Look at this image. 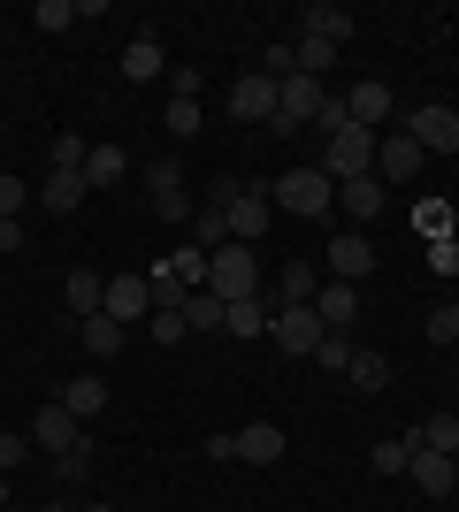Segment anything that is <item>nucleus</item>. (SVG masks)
<instances>
[{
    "label": "nucleus",
    "instance_id": "nucleus-1",
    "mask_svg": "<svg viewBox=\"0 0 459 512\" xmlns=\"http://www.w3.org/2000/svg\"><path fill=\"white\" fill-rule=\"evenodd\" d=\"M261 283H268V268H261V253L253 245H222V253H207V291H215L222 306H238V299H261Z\"/></svg>",
    "mask_w": 459,
    "mask_h": 512
},
{
    "label": "nucleus",
    "instance_id": "nucleus-2",
    "mask_svg": "<svg viewBox=\"0 0 459 512\" xmlns=\"http://www.w3.org/2000/svg\"><path fill=\"white\" fill-rule=\"evenodd\" d=\"M314 169L329 176V184H352V176H375V130H337V138H329L322 146V161H314Z\"/></svg>",
    "mask_w": 459,
    "mask_h": 512
},
{
    "label": "nucleus",
    "instance_id": "nucleus-3",
    "mask_svg": "<svg viewBox=\"0 0 459 512\" xmlns=\"http://www.w3.org/2000/svg\"><path fill=\"white\" fill-rule=\"evenodd\" d=\"M268 199L314 222V214H329V207H337V184H329L322 169H284V176H276V184H268Z\"/></svg>",
    "mask_w": 459,
    "mask_h": 512
},
{
    "label": "nucleus",
    "instance_id": "nucleus-4",
    "mask_svg": "<svg viewBox=\"0 0 459 512\" xmlns=\"http://www.w3.org/2000/svg\"><path fill=\"white\" fill-rule=\"evenodd\" d=\"M222 214H230L238 245H261L268 222H276V199H268V184H238V192H222Z\"/></svg>",
    "mask_w": 459,
    "mask_h": 512
},
{
    "label": "nucleus",
    "instance_id": "nucleus-5",
    "mask_svg": "<svg viewBox=\"0 0 459 512\" xmlns=\"http://www.w3.org/2000/svg\"><path fill=\"white\" fill-rule=\"evenodd\" d=\"M322 100H329V85H314V77H299V69H291L284 85H276V115H268V130H306L314 123V115H322Z\"/></svg>",
    "mask_w": 459,
    "mask_h": 512
},
{
    "label": "nucleus",
    "instance_id": "nucleus-6",
    "mask_svg": "<svg viewBox=\"0 0 459 512\" xmlns=\"http://www.w3.org/2000/svg\"><path fill=\"white\" fill-rule=\"evenodd\" d=\"M215 459H238V467H276L284 459V428L276 421H253V428H238V436H215Z\"/></svg>",
    "mask_w": 459,
    "mask_h": 512
},
{
    "label": "nucleus",
    "instance_id": "nucleus-7",
    "mask_svg": "<svg viewBox=\"0 0 459 512\" xmlns=\"http://www.w3.org/2000/svg\"><path fill=\"white\" fill-rule=\"evenodd\" d=\"M31 451H54V459H62V451H85V421H77L62 398H46L39 421H31Z\"/></svg>",
    "mask_w": 459,
    "mask_h": 512
},
{
    "label": "nucleus",
    "instance_id": "nucleus-8",
    "mask_svg": "<svg viewBox=\"0 0 459 512\" xmlns=\"http://www.w3.org/2000/svg\"><path fill=\"white\" fill-rule=\"evenodd\" d=\"M406 138H414L421 153H459V107H444V100L414 107V115H406Z\"/></svg>",
    "mask_w": 459,
    "mask_h": 512
},
{
    "label": "nucleus",
    "instance_id": "nucleus-9",
    "mask_svg": "<svg viewBox=\"0 0 459 512\" xmlns=\"http://www.w3.org/2000/svg\"><path fill=\"white\" fill-rule=\"evenodd\" d=\"M421 161H429V153H421L414 138H406V123H398L391 138H375V184H383V192H391V184H414V176H421Z\"/></svg>",
    "mask_w": 459,
    "mask_h": 512
},
{
    "label": "nucleus",
    "instance_id": "nucleus-10",
    "mask_svg": "<svg viewBox=\"0 0 459 512\" xmlns=\"http://www.w3.org/2000/svg\"><path fill=\"white\" fill-rule=\"evenodd\" d=\"M276 85H284V77H268V69L230 77V123H268V115H276Z\"/></svg>",
    "mask_w": 459,
    "mask_h": 512
},
{
    "label": "nucleus",
    "instance_id": "nucleus-11",
    "mask_svg": "<svg viewBox=\"0 0 459 512\" xmlns=\"http://www.w3.org/2000/svg\"><path fill=\"white\" fill-rule=\"evenodd\" d=\"M268 337L284 344L291 360H314V344H322L329 329H322V314H314V306H276V321H268Z\"/></svg>",
    "mask_w": 459,
    "mask_h": 512
},
{
    "label": "nucleus",
    "instance_id": "nucleus-12",
    "mask_svg": "<svg viewBox=\"0 0 459 512\" xmlns=\"http://www.w3.org/2000/svg\"><path fill=\"white\" fill-rule=\"evenodd\" d=\"M108 321H153V283H146V268H123V276H108V306H100Z\"/></svg>",
    "mask_w": 459,
    "mask_h": 512
},
{
    "label": "nucleus",
    "instance_id": "nucleus-13",
    "mask_svg": "<svg viewBox=\"0 0 459 512\" xmlns=\"http://www.w3.org/2000/svg\"><path fill=\"white\" fill-rule=\"evenodd\" d=\"M146 192H153V214H161V222H192V199H184V176H176V161L169 153H161V161H153L146 169Z\"/></svg>",
    "mask_w": 459,
    "mask_h": 512
},
{
    "label": "nucleus",
    "instance_id": "nucleus-14",
    "mask_svg": "<svg viewBox=\"0 0 459 512\" xmlns=\"http://www.w3.org/2000/svg\"><path fill=\"white\" fill-rule=\"evenodd\" d=\"M368 268H375L368 230H337V237H329V276H337V283H360Z\"/></svg>",
    "mask_w": 459,
    "mask_h": 512
},
{
    "label": "nucleus",
    "instance_id": "nucleus-15",
    "mask_svg": "<svg viewBox=\"0 0 459 512\" xmlns=\"http://www.w3.org/2000/svg\"><path fill=\"white\" fill-rule=\"evenodd\" d=\"M314 314H322V329H337V337H345L352 321H360V283H337V276H329L322 291H314Z\"/></svg>",
    "mask_w": 459,
    "mask_h": 512
},
{
    "label": "nucleus",
    "instance_id": "nucleus-16",
    "mask_svg": "<svg viewBox=\"0 0 459 512\" xmlns=\"http://www.w3.org/2000/svg\"><path fill=\"white\" fill-rule=\"evenodd\" d=\"M291 31H306V39H329V46H345L352 31H360V23H352L345 8H337V0H314V8H299V23H291Z\"/></svg>",
    "mask_w": 459,
    "mask_h": 512
},
{
    "label": "nucleus",
    "instance_id": "nucleus-17",
    "mask_svg": "<svg viewBox=\"0 0 459 512\" xmlns=\"http://www.w3.org/2000/svg\"><path fill=\"white\" fill-rule=\"evenodd\" d=\"M383 199H391V192H383L375 176H352V184H337V207L352 214V230H368L375 214H383Z\"/></svg>",
    "mask_w": 459,
    "mask_h": 512
},
{
    "label": "nucleus",
    "instance_id": "nucleus-18",
    "mask_svg": "<svg viewBox=\"0 0 459 512\" xmlns=\"http://www.w3.org/2000/svg\"><path fill=\"white\" fill-rule=\"evenodd\" d=\"M391 85H352L345 92V115H352V123H360V130H383V123H391Z\"/></svg>",
    "mask_w": 459,
    "mask_h": 512
},
{
    "label": "nucleus",
    "instance_id": "nucleus-19",
    "mask_svg": "<svg viewBox=\"0 0 459 512\" xmlns=\"http://www.w3.org/2000/svg\"><path fill=\"white\" fill-rule=\"evenodd\" d=\"M414 490H429V497H452V482H459V459H444V451H421L414 444Z\"/></svg>",
    "mask_w": 459,
    "mask_h": 512
},
{
    "label": "nucleus",
    "instance_id": "nucleus-20",
    "mask_svg": "<svg viewBox=\"0 0 459 512\" xmlns=\"http://www.w3.org/2000/svg\"><path fill=\"white\" fill-rule=\"evenodd\" d=\"M337 54H345V46H329V39H306V31H291V69H299V77H314V85H322L329 69H337Z\"/></svg>",
    "mask_w": 459,
    "mask_h": 512
},
{
    "label": "nucleus",
    "instance_id": "nucleus-21",
    "mask_svg": "<svg viewBox=\"0 0 459 512\" xmlns=\"http://www.w3.org/2000/svg\"><path fill=\"white\" fill-rule=\"evenodd\" d=\"M268 321H276V299H238V306H222V329L230 337H268Z\"/></svg>",
    "mask_w": 459,
    "mask_h": 512
},
{
    "label": "nucleus",
    "instance_id": "nucleus-22",
    "mask_svg": "<svg viewBox=\"0 0 459 512\" xmlns=\"http://www.w3.org/2000/svg\"><path fill=\"white\" fill-rule=\"evenodd\" d=\"M77 337H85V352H92V360H115L131 329H123V321H108V314H85V321H77Z\"/></svg>",
    "mask_w": 459,
    "mask_h": 512
},
{
    "label": "nucleus",
    "instance_id": "nucleus-23",
    "mask_svg": "<svg viewBox=\"0 0 459 512\" xmlns=\"http://www.w3.org/2000/svg\"><path fill=\"white\" fill-rule=\"evenodd\" d=\"M85 192H92V184H85V176H69V169H46V214H77V207H85Z\"/></svg>",
    "mask_w": 459,
    "mask_h": 512
},
{
    "label": "nucleus",
    "instance_id": "nucleus-24",
    "mask_svg": "<svg viewBox=\"0 0 459 512\" xmlns=\"http://www.w3.org/2000/svg\"><path fill=\"white\" fill-rule=\"evenodd\" d=\"M123 77H131V85H153V77H169L161 46H153V39H131V46H123Z\"/></svg>",
    "mask_w": 459,
    "mask_h": 512
},
{
    "label": "nucleus",
    "instance_id": "nucleus-25",
    "mask_svg": "<svg viewBox=\"0 0 459 512\" xmlns=\"http://www.w3.org/2000/svg\"><path fill=\"white\" fill-rule=\"evenodd\" d=\"M421 451H444V459H459V413H429V421L414 428Z\"/></svg>",
    "mask_w": 459,
    "mask_h": 512
},
{
    "label": "nucleus",
    "instance_id": "nucleus-26",
    "mask_svg": "<svg viewBox=\"0 0 459 512\" xmlns=\"http://www.w3.org/2000/svg\"><path fill=\"white\" fill-rule=\"evenodd\" d=\"M69 306H77V314H100V306H108V283H100V268H69Z\"/></svg>",
    "mask_w": 459,
    "mask_h": 512
},
{
    "label": "nucleus",
    "instance_id": "nucleus-27",
    "mask_svg": "<svg viewBox=\"0 0 459 512\" xmlns=\"http://www.w3.org/2000/svg\"><path fill=\"white\" fill-rule=\"evenodd\" d=\"M62 406L77 413V421H92V413L108 406V383H100V375H77V383H62Z\"/></svg>",
    "mask_w": 459,
    "mask_h": 512
},
{
    "label": "nucleus",
    "instance_id": "nucleus-28",
    "mask_svg": "<svg viewBox=\"0 0 459 512\" xmlns=\"http://www.w3.org/2000/svg\"><path fill=\"white\" fill-rule=\"evenodd\" d=\"M345 383H352V390H383V383H391V360H383V352H360V344H352Z\"/></svg>",
    "mask_w": 459,
    "mask_h": 512
},
{
    "label": "nucleus",
    "instance_id": "nucleus-29",
    "mask_svg": "<svg viewBox=\"0 0 459 512\" xmlns=\"http://www.w3.org/2000/svg\"><path fill=\"white\" fill-rule=\"evenodd\" d=\"M192 245H199V253H222V245H230V214H222V207H199L192 214Z\"/></svg>",
    "mask_w": 459,
    "mask_h": 512
},
{
    "label": "nucleus",
    "instance_id": "nucleus-30",
    "mask_svg": "<svg viewBox=\"0 0 459 512\" xmlns=\"http://www.w3.org/2000/svg\"><path fill=\"white\" fill-rule=\"evenodd\" d=\"M161 268H169V276L184 283V291H207V253H199V245H176V253L161 260Z\"/></svg>",
    "mask_w": 459,
    "mask_h": 512
},
{
    "label": "nucleus",
    "instance_id": "nucleus-31",
    "mask_svg": "<svg viewBox=\"0 0 459 512\" xmlns=\"http://www.w3.org/2000/svg\"><path fill=\"white\" fill-rule=\"evenodd\" d=\"M421 237H429V245H437V237H459V207L452 199H429V207H421Z\"/></svg>",
    "mask_w": 459,
    "mask_h": 512
},
{
    "label": "nucleus",
    "instance_id": "nucleus-32",
    "mask_svg": "<svg viewBox=\"0 0 459 512\" xmlns=\"http://www.w3.org/2000/svg\"><path fill=\"white\" fill-rule=\"evenodd\" d=\"M421 337H429V344H459V299L429 306V321H421Z\"/></svg>",
    "mask_w": 459,
    "mask_h": 512
},
{
    "label": "nucleus",
    "instance_id": "nucleus-33",
    "mask_svg": "<svg viewBox=\"0 0 459 512\" xmlns=\"http://www.w3.org/2000/svg\"><path fill=\"white\" fill-rule=\"evenodd\" d=\"M146 329H153V344H184V337H192L184 306H153V321H146Z\"/></svg>",
    "mask_w": 459,
    "mask_h": 512
},
{
    "label": "nucleus",
    "instance_id": "nucleus-34",
    "mask_svg": "<svg viewBox=\"0 0 459 512\" xmlns=\"http://www.w3.org/2000/svg\"><path fill=\"white\" fill-rule=\"evenodd\" d=\"M406 459H414V436H391V444H375V451H368V467H375V474H406Z\"/></svg>",
    "mask_w": 459,
    "mask_h": 512
},
{
    "label": "nucleus",
    "instance_id": "nucleus-35",
    "mask_svg": "<svg viewBox=\"0 0 459 512\" xmlns=\"http://www.w3.org/2000/svg\"><path fill=\"white\" fill-rule=\"evenodd\" d=\"M85 138H54V146H46V169H69V176H85Z\"/></svg>",
    "mask_w": 459,
    "mask_h": 512
},
{
    "label": "nucleus",
    "instance_id": "nucleus-36",
    "mask_svg": "<svg viewBox=\"0 0 459 512\" xmlns=\"http://www.w3.org/2000/svg\"><path fill=\"white\" fill-rule=\"evenodd\" d=\"M314 367H329V375H345V367H352V337H337V329H329V337L314 344Z\"/></svg>",
    "mask_w": 459,
    "mask_h": 512
},
{
    "label": "nucleus",
    "instance_id": "nucleus-37",
    "mask_svg": "<svg viewBox=\"0 0 459 512\" xmlns=\"http://www.w3.org/2000/svg\"><path fill=\"white\" fill-rule=\"evenodd\" d=\"M115 176H123V153H115V146H92L85 153V184H115Z\"/></svg>",
    "mask_w": 459,
    "mask_h": 512
},
{
    "label": "nucleus",
    "instance_id": "nucleus-38",
    "mask_svg": "<svg viewBox=\"0 0 459 512\" xmlns=\"http://www.w3.org/2000/svg\"><path fill=\"white\" fill-rule=\"evenodd\" d=\"M184 321H192V329H222V299L215 291H192V299H184Z\"/></svg>",
    "mask_w": 459,
    "mask_h": 512
},
{
    "label": "nucleus",
    "instance_id": "nucleus-39",
    "mask_svg": "<svg viewBox=\"0 0 459 512\" xmlns=\"http://www.w3.org/2000/svg\"><path fill=\"white\" fill-rule=\"evenodd\" d=\"M199 123H207L199 100H169V138H199Z\"/></svg>",
    "mask_w": 459,
    "mask_h": 512
},
{
    "label": "nucleus",
    "instance_id": "nucleus-40",
    "mask_svg": "<svg viewBox=\"0 0 459 512\" xmlns=\"http://www.w3.org/2000/svg\"><path fill=\"white\" fill-rule=\"evenodd\" d=\"M23 207H31V184H23V176H0V222H16Z\"/></svg>",
    "mask_w": 459,
    "mask_h": 512
},
{
    "label": "nucleus",
    "instance_id": "nucleus-41",
    "mask_svg": "<svg viewBox=\"0 0 459 512\" xmlns=\"http://www.w3.org/2000/svg\"><path fill=\"white\" fill-rule=\"evenodd\" d=\"M314 130H322V138H337V130H352V115H345V100H337V92H329V100H322V115H314Z\"/></svg>",
    "mask_w": 459,
    "mask_h": 512
},
{
    "label": "nucleus",
    "instance_id": "nucleus-42",
    "mask_svg": "<svg viewBox=\"0 0 459 512\" xmlns=\"http://www.w3.org/2000/svg\"><path fill=\"white\" fill-rule=\"evenodd\" d=\"M69 23H77L69 0H39V31H69Z\"/></svg>",
    "mask_w": 459,
    "mask_h": 512
},
{
    "label": "nucleus",
    "instance_id": "nucleus-43",
    "mask_svg": "<svg viewBox=\"0 0 459 512\" xmlns=\"http://www.w3.org/2000/svg\"><path fill=\"white\" fill-rule=\"evenodd\" d=\"M199 92H207L199 69H169V100H199Z\"/></svg>",
    "mask_w": 459,
    "mask_h": 512
},
{
    "label": "nucleus",
    "instance_id": "nucleus-44",
    "mask_svg": "<svg viewBox=\"0 0 459 512\" xmlns=\"http://www.w3.org/2000/svg\"><path fill=\"white\" fill-rule=\"evenodd\" d=\"M429 268H437V276H459V237H437V245H429Z\"/></svg>",
    "mask_w": 459,
    "mask_h": 512
},
{
    "label": "nucleus",
    "instance_id": "nucleus-45",
    "mask_svg": "<svg viewBox=\"0 0 459 512\" xmlns=\"http://www.w3.org/2000/svg\"><path fill=\"white\" fill-rule=\"evenodd\" d=\"M23 459H31V444H23V436H0V474H16Z\"/></svg>",
    "mask_w": 459,
    "mask_h": 512
},
{
    "label": "nucleus",
    "instance_id": "nucleus-46",
    "mask_svg": "<svg viewBox=\"0 0 459 512\" xmlns=\"http://www.w3.org/2000/svg\"><path fill=\"white\" fill-rule=\"evenodd\" d=\"M54 474H62V482H85L92 459H85V451H62V459H54Z\"/></svg>",
    "mask_w": 459,
    "mask_h": 512
},
{
    "label": "nucleus",
    "instance_id": "nucleus-47",
    "mask_svg": "<svg viewBox=\"0 0 459 512\" xmlns=\"http://www.w3.org/2000/svg\"><path fill=\"white\" fill-rule=\"evenodd\" d=\"M261 69H268V77H291V39H276V46H268V54H261Z\"/></svg>",
    "mask_w": 459,
    "mask_h": 512
},
{
    "label": "nucleus",
    "instance_id": "nucleus-48",
    "mask_svg": "<svg viewBox=\"0 0 459 512\" xmlns=\"http://www.w3.org/2000/svg\"><path fill=\"white\" fill-rule=\"evenodd\" d=\"M0 253H23V222H0Z\"/></svg>",
    "mask_w": 459,
    "mask_h": 512
},
{
    "label": "nucleus",
    "instance_id": "nucleus-49",
    "mask_svg": "<svg viewBox=\"0 0 459 512\" xmlns=\"http://www.w3.org/2000/svg\"><path fill=\"white\" fill-rule=\"evenodd\" d=\"M0 505H8V474H0Z\"/></svg>",
    "mask_w": 459,
    "mask_h": 512
},
{
    "label": "nucleus",
    "instance_id": "nucleus-50",
    "mask_svg": "<svg viewBox=\"0 0 459 512\" xmlns=\"http://www.w3.org/2000/svg\"><path fill=\"white\" fill-rule=\"evenodd\" d=\"M39 512H69V505H39Z\"/></svg>",
    "mask_w": 459,
    "mask_h": 512
},
{
    "label": "nucleus",
    "instance_id": "nucleus-51",
    "mask_svg": "<svg viewBox=\"0 0 459 512\" xmlns=\"http://www.w3.org/2000/svg\"><path fill=\"white\" fill-rule=\"evenodd\" d=\"M85 512H108V505H85Z\"/></svg>",
    "mask_w": 459,
    "mask_h": 512
},
{
    "label": "nucleus",
    "instance_id": "nucleus-52",
    "mask_svg": "<svg viewBox=\"0 0 459 512\" xmlns=\"http://www.w3.org/2000/svg\"><path fill=\"white\" fill-rule=\"evenodd\" d=\"M452 505H459V482H452Z\"/></svg>",
    "mask_w": 459,
    "mask_h": 512
}]
</instances>
